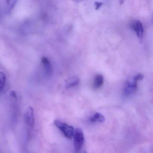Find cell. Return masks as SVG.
Wrapping results in <instances>:
<instances>
[{
    "mask_svg": "<svg viewBox=\"0 0 153 153\" xmlns=\"http://www.w3.org/2000/svg\"><path fill=\"white\" fill-rule=\"evenodd\" d=\"M144 77V75L138 74L129 79L125 84L123 90L124 94L126 96H128L135 93L137 88V81L142 80Z\"/></svg>",
    "mask_w": 153,
    "mask_h": 153,
    "instance_id": "cell-1",
    "label": "cell"
},
{
    "mask_svg": "<svg viewBox=\"0 0 153 153\" xmlns=\"http://www.w3.org/2000/svg\"><path fill=\"white\" fill-rule=\"evenodd\" d=\"M54 124L62 132L66 137L71 139L74 136L75 130L72 126L57 120L54 121Z\"/></svg>",
    "mask_w": 153,
    "mask_h": 153,
    "instance_id": "cell-2",
    "label": "cell"
},
{
    "mask_svg": "<svg viewBox=\"0 0 153 153\" xmlns=\"http://www.w3.org/2000/svg\"><path fill=\"white\" fill-rule=\"evenodd\" d=\"M74 146L77 152L82 149L85 142V137L83 131L80 128H76L74 132Z\"/></svg>",
    "mask_w": 153,
    "mask_h": 153,
    "instance_id": "cell-3",
    "label": "cell"
},
{
    "mask_svg": "<svg viewBox=\"0 0 153 153\" xmlns=\"http://www.w3.org/2000/svg\"><path fill=\"white\" fill-rule=\"evenodd\" d=\"M24 119L28 130L33 129L35 124L34 114L33 107L29 106L27 108L25 114Z\"/></svg>",
    "mask_w": 153,
    "mask_h": 153,
    "instance_id": "cell-4",
    "label": "cell"
},
{
    "mask_svg": "<svg viewBox=\"0 0 153 153\" xmlns=\"http://www.w3.org/2000/svg\"><path fill=\"white\" fill-rule=\"evenodd\" d=\"M131 28L136 32L137 36L139 39H142L144 36V27L139 20L134 21L131 24Z\"/></svg>",
    "mask_w": 153,
    "mask_h": 153,
    "instance_id": "cell-5",
    "label": "cell"
},
{
    "mask_svg": "<svg viewBox=\"0 0 153 153\" xmlns=\"http://www.w3.org/2000/svg\"><path fill=\"white\" fill-rule=\"evenodd\" d=\"M80 79L76 76L69 77L66 79L65 87L66 88H70L76 86L79 84Z\"/></svg>",
    "mask_w": 153,
    "mask_h": 153,
    "instance_id": "cell-6",
    "label": "cell"
},
{
    "mask_svg": "<svg viewBox=\"0 0 153 153\" xmlns=\"http://www.w3.org/2000/svg\"><path fill=\"white\" fill-rule=\"evenodd\" d=\"M42 62L44 67L45 73L48 76H50L52 73V67L48 58L43 57L42 59Z\"/></svg>",
    "mask_w": 153,
    "mask_h": 153,
    "instance_id": "cell-7",
    "label": "cell"
},
{
    "mask_svg": "<svg viewBox=\"0 0 153 153\" xmlns=\"http://www.w3.org/2000/svg\"><path fill=\"white\" fill-rule=\"evenodd\" d=\"M105 121L104 116L100 113H96L91 118L90 121L92 123H103Z\"/></svg>",
    "mask_w": 153,
    "mask_h": 153,
    "instance_id": "cell-8",
    "label": "cell"
},
{
    "mask_svg": "<svg viewBox=\"0 0 153 153\" xmlns=\"http://www.w3.org/2000/svg\"><path fill=\"white\" fill-rule=\"evenodd\" d=\"M103 77L101 74L97 75L94 80V86L95 88H99L103 84Z\"/></svg>",
    "mask_w": 153,
    "mask_h": 153,
    "instance_id": "cell-9",
    "label": "cell"
},
{
    "mask_svg": "<svg viewBox=\"0 0 153 153\" xmlns=\"http://www.w3.org/2000/svg\"><path fill=\"white\" fill-rule=\"evenodd\" d=\"M6 82V76L3 72L0 71V93L3 91Z\"/></svg>",
    "mask_w": 153,
    "mask_h": 153,
    "instance_id": "cell-10",
    "label": "cell"
},
{
    "mask_svg": "<svg viewBox=\"0 0 153 153\" xmlns=\"http://www.w3.org/2000/svg\"><path fill=\"white\" fill-rule=\"evenodd\" d=\"M102 5L103 3L102 2H95V6L96 10H97L99 9Z\"/></svg>",
    "mask_w": 153,
    "mask_h": 153,
    "instance_id": "cell-11",
    "label": "cell"
},
{
    "mask_svg": "<svg viewBox=\"0 0 153 153\" xmlns=\"http://www.w3.org/2000/svg\"><path fill=\"white\" fill-rule=\"evenodd\" d=\"M17 1V0H12V2H11V4H10V10H11L13 8L14 6L16 5Z\"/></svg>",
    "mask_w": 153,
    "mask_h": 153,
    "instance_id": "cell-12",
    "label": "cell"
},
{
    "mask_svg": "<svg viewBox=\"0 0 153 153\" xmlns=\"http://www.w3.org/2000/svg\"><path fill=\"white\" fill-rule=\"evenodd\" d=\"M10 95H11L12 97L17 99V96L16 94V92H15V91H11V92H10Z\"/></svg>",
    "mask_w": 153,
    "mask_h": 153,
    "instance_id": "cell-13",
    "label": "cell"
},
{
    "mask_svg": "<svg viewBox=\"0 0 153 153\" xmlns=\"http://www.w3.org/2000/svg\"><path fill=\"white\" fill-rule=\"evenodd\" d=\"M120 5H121L124 3V0H119Z\"/></svg>",
    "mask_w": 153,
    "mask_h": 153,
    "instance_id": "cell-14",
    "label": "cell"
},
{
    "mask_svg": "<svg viewBox=\"0 0 153 153\" xmlns=\"http://www.w3.org/2000/svg\"><path fill=\"white\" fill-rule=\"evenodd\" d=\"M6 3L7 4H10V0H6Z\"/></svg>",
    "mask_w": 153,
    "mask_h": 153,
    "instance_id": "cell-15",
    "label": "cell"
},
{
    "mask_svg": "<svg viewBox=\"0 0 153 153\" xmlns=\"http://www.w3.org/2000/svg\"><path fill=\"white\" fill-rule=\"evenodd\" d=\"M75 1H76V2H80V1H83L84 0H74Z\"/></svg>",
    "mask_w": 153,
    "mask_h": 153,
    "instance_id": "cell-16",
    "label": "cell"
}]
</instances>
